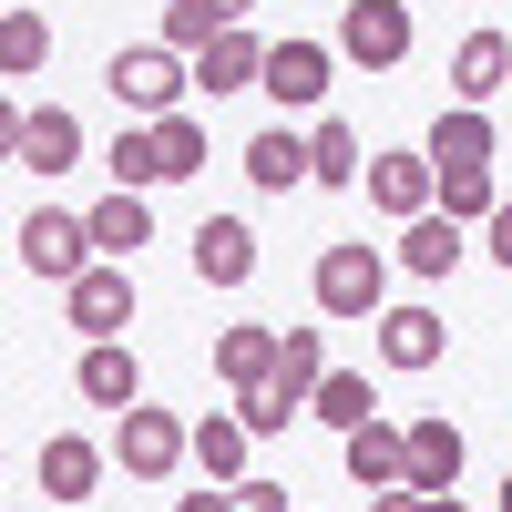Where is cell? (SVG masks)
<instances>
[{
    "label": "cell",
    "mask_w": 512,
    "mask_h": 512,
    "mask_svg": "<svg viewBox=\"0 0 512 512\" xmlns=\"http://www.w3.org/2000/svg\"><path fill=\"white\" fill-rule=\"evenodd\" d=\"M103 82H113V103L134 113V123H164V113H185L195 62L175 52V41H134V52H113V62H103Z\"/></svg>",
    "instance_id": "obj_1"
},
{
    "label": "cell",
    "mask_w": 512,
    "mask_h": 512,
    "mask_svg": "<svg viewBox=\"0 0 512 512\" xmlns=\"http://www.w3.org/2000/svg\"><path fill=\"white\" fill-rule=\"evenodd\" d=\"M113 461H123L134 482H175L185 461H195V420H185V410H154V400H134V410L113 420Z\"/></svg>",
    "instance_id": "obj_2"
},
{
    "label": "cell",
    "mask_w": 512,
    "mask_h": 512,
    "mask_svg": "<svg viewBox=\"0 0 512 512\" xmlns=\"http://www.w3.org/2000/svg\"><path fill=\"white\" fill-rule=\"evenodd\" d=\"M318 318H379L390 308V256H379L369 236H349V246H318Z\"/></svg>",
    "instance_id": "obj_3"
},
{
    "label": "cell",
    "mask_w": 512,
    "mask_h": 512,
    "mask_svg": "<svg viewBox=\"0 0 512 512\" xmlns=\"http://www.w3.org/2000/svg\"><path fill=\"white\" fill-rule=\"evenodd\" d=\"M11 256H21V267L31 277H52V287H72L82 267H93V216H62V205H31V216H21V236H11Z\"/></svg>",
    "instance_id": "obj_4"
},
{
    "label": "cell",
    "mask_w": 512,
    "mask_h": 512,
    "mask_svg": "<svg viewBox=\"0 0 512 512\" xmlns=\"http://www.w3.org/2000/svg\"><path fill=\"white\" fill-rule=\"evenodd\" d=\"M410 0H338V52H349L359 72H400L410 62Z\"/></svg>",
    "instance_id": "obj_5"
},
{
    "label": "cell",
    "mask_w": 512,
    "mask_h": 512,
    "mask_svg": "<svg viewBox=\"0 0 512 512\" xmlns=\"http://www.w3.org/2000/svg\"><path fill=\"white\" fill-rule=\"evenodd\" d=\"M62 308H72L82 338H123L134 328V267H123V256H93V267L62 287Z\"/></svg>",
    "instance_id": "obj_6"
},
{
    "label": "cell",
    "mask_w": 512,
    "mask_h": 512,
    "mask_svg": "<svg viewBox=\"0 0 512 512\" xmlns=\"http://www.w3.org/2000/svg\"><path fill=\"white\" fill-rule=\"evenodd\" d=\"M0 144H11V164H31V175H72L82 164V123L62 113V103H41V113H0Z\"/></svg>",
    "instance_id": "obj_7"
},
{
    "label": "cell",
    "mask_w": 512,
    "mask_h": 512,
    "mask_svg": "<svg viewBox=\"0 0 512 512\" xmlns=\"http://www.w3.org/2000/svg\"><path fill=\"white\" fill-rule=\"evenodd\" d=\"M328 72H338L328 41H267V82H256V93H267L277 113H318L328 103Z\"/></svg>",
    "instance_id": "obj_8"
},
{
    "label": "cell",
    "mask_w": 512,
    "mask_h": 512,
    "mask_svg": "<svg viewBox=\"0 0 512 512\" xmlns=\"http://www.w3.org/2000/svg\"><path fill=\"white\" fill-rule=\"evenodd\" d=\"M369 205H379V216H431V205H441V164L431 154H369Z\"/></svg>",
    "instance_id": "obj_9"
},
{
    "label": "cell",
    "mask_w": 512,
    "mask_h": 512,
    "mask_svg": "<svg viewBox=\"0 0 512 512\" xmlns=\"http://www.w3.org/2000/svg\"><path fill=\"white\" fill-rule=\"evenodd\" d=\"M72 390L93 400V410H134V400H144V359L123 349V338H82V359H72Z\"/></svg>",
    "instance_id": "obj_10"
},
{
    "label": "cell",
    "mask_w": 512,
    "mask_h": 512,
    "mask_svg": "<svg viewBox=\"0 0 512 512\" xmlns=\"http://www.w3.org/2000/svg\"><path fill=\"white\" fill-rule=\"evenodd\" d=\"M338 451H349V482L359 492H400L410 482V420H390V410H379L369 431H349Z\"/></svg>",
    "instance_id": "obj_11"
},
{
    "label": "cell",
    "mask_w": 512,
    "mask_h": 512,
    "mask_svg": "<svg viewBox=\"0 0 512 512\" xmlns=\"http://www.w3.org/2000/svg\"><path fill=\"white\" fill-rule=\"evenodd\" d=\"M185 256H195L205 287H246V277H256V226H246V216H205V226L185 236Z\"/></svg>",
    "instance_id": "obj_12"
},
{
    "label": "cell",
    "mask_w": 512,
    "mask_h": 512,
    "mask_svg": "<svg viewBox=\"0 0 512 512\" xmlns=\"http://www.w3.org/2000/svg\"><path fill=\"white\" fill-rule=\"evenodd\" d=\"M256 82H267V41H256L246 21L216 31V41L195 52V93H205V103H216V93H256Z\"/></svg>",
    "instance_id": "obj_13"
},
{
    "label": "cell",
    "mask_w": 512,
    "mask_h": 512,
    "mask_svg": "<svg viewBox=\"0 0 512 512\" xmlns=\"http://www.w3.org/2000/svg\"><path fill=\"white\" fill-rule=\"evenodd\" d=\"M103 441H82V431H52V441H41V461H31V472H41V502H93V482H103Z\"/></svg>",
    "instance_id": "obj_14"
},
{
    "label": "cell",
    "mask_w": 512,
    "mask_h": 512,
    "mask_svg": "<svg viewBox=\"0 0 512 512\" xmlns=\"http://www.w3.org/2000/svg\"><path fill=\"white\" fill-rule=\"evenodd\" d=\"M379 328V359H390V369H441V349H451V328H441V308H379L369 318Z\"/></svg>",
    "instance_id": "obj_15"
},
{
    "label": "cell",
    "mask_w": 512,
    "mask_h": 512,
    "mask_svg": "<svg viewBox=\"0 0 512 512\" xmlns=\"http://www.w3.org/2000/svg\"><path fill=\"white\" fill-rule=\"evenodd\" d=\"M318 379H328V328H287L277 338V369H267V400L277 410H308Z\"/></svg>",
    "instance_id": "obj_16"
},
{
    "label": "cell",
    "mask_w": 512,
    "mask_h": 512,
    "mask_svg": "<svg viewBox=\"0 0 512 512\" xmlns=\"http://www.w3.org/2000/svg\"><path fill=\"white\" fill-rule=\"evenodd\" d=\"M512 93V41L502 31H461V52H451V103H492Z\"/></svg>",
    "instance_id": "obj_17"
},
{
    "label": "cell",
    "mask_w": 512,
    "mask_h": 512,
    "mask_svg": "<svg viewBox=\"0 0 512 512\" xmlns=\"http://www.w3.org/2000/svg\"><path fill=\"white\" fill-rule=\"evenodd\" d=\"M277 338H287V328H267V318H236V328H216V379H226V390H267Z\"/></svg>",
    "instance_id": "obj_18"
},
{
    "label": "cell",
    "mask_w": 512,
    "mask_h": 512,
    "mask_svg": "<svg viewBox=\"0 0 512 512\" xmlns=\"http://www.w3.org/2000/svg\"><path fill=\"white\" fill-rule=\"evenodd\" d=\"M441 164V175H461V164H492V113L482 103H441V123H431V144H420Z\"/></svg>",
    "instance_id": "obj_19"
},
{
    "label": "cell",
    "mask_w": 512,
    "mask_h": 512,
    "mask_svg": "<svg viewBox=\"0 0 512 512\" xmlns=\"http://www.w3.org/2000/svg\"><path fill=\"white\" fill-rule=\"evenodd\" d=\"M400 267H410L420 287H441V277L461 267V216H441V205H431V216H410V226H400Z\"/></svg>",
    "instance_id": "obj_20"
},
{
    "label": "cell",
    "mask_w": 512,
    "mask_h": 512,
    "mask_svg": "<svg viewBox=\"0 0 512 512\" xmlns=\"http://www.w3.org/2000/svg\"><path fill=\"white\" fill-rule=\"evenodd\" d=\"M246 185H256V195H287V185H308V134H297V123H267V134L246 144Z\"/></svg>",
    "instance_id": "obj_21"
},
{
    "label": "cell",
    "mask_w": 512,
    "mask_h": 512,
    "mask_svg": "<svg viewBox=\"0 0 512 512\" xmlns=\"http://www.w3.org/2000/svg\"><path fill=\"white\" fill-rule=\"evenodd\" d=\"M246 451H256L246 410H205V420H195V472H205V482H246Z\"/></svg>",
    "instance_id": "obj_22"
},
{
    "label": "cell",
    "mask_w": 512,
    "mask_h": 512,
    "mask_svg": "<svg viewBox=\"0 0 512 512\" xmlns=\"http://www.w3.org/2000/svg\"><path fill=\"white\" fill-rule=\"evenodd\" d=\"M451 482H461V431L441 410H420L410 420V492H451Z\"/></svg>",
    "instance_id": "obj_23"
},
{
    "label": "cell",
    "mask_w": 512,
    "mask_h": 512,
    "mask_svg": "<svg viewBox=\"0 0 512 512\" xmlns=\"http://www.w3.org/2000/svg\"><path fill=\"white\" fill-rule=\"evenodd\" d=\"M246 11H256V0H164V31H154V41H175V52L195 62L205 41H216V31H236Z\"/></svg>",
    "instance_id": "obj_24"
},
{
    "label": "cell",
    "mask_w": 512,
    "mask_h": 512,
    "mask_svg": "<svg viewBox=\"0 0 512 512\" xmlns=\"http://www.w3.org/2000/svg\"><path fill=\"white\" fill-rule=\"evenodd\" d=\"M308 185H369V154H359V134L338 113L308 123Z\"/></svg>",
    "instance_id": "obj_25"
},
{
    "label": "cell",
    "mask_w": 512,
    "mask_h": 512,
    "mask_svg": "<svg viewBox=\"0 0 512 512\" xmlns=\"http://www.w3.org/2000/svg\"><path fill=\"white\" fill-rule=\"evenodd\" d=\"M93 246H103V256H123V267H134V246H154V205H144L134 185H113V195L93 205Z\"/></svg>",
    "instance_id": "obj_26"
},
{
    "label": "cell",
    "mask_w": 512,
    "mask_h": 512,
    "mask_svg": "<svg viewBox=\"0 0 512 512\" xmlns=\"http://www.w3.org/2000/svg\"><path fill=\"white\" fill-rule=\"evenodd\" d=\"M103 175H113V185H134V195H154V185H175V164H164L154 123H123V134H113V154H103Z\"/></svg>",
    "instance_id": "obj_27"
},
{
    "label": "cell",
    "mask_w": 512,
    "mask_h": 512,
    "mask_svg": "<svg viewBox=\"0 0 512 512\" xmlns=\"http://www.w3.org/2000/svg\"><path fill=\"white\" fill-rule=\"evenodd\" d=\"M41 62H52V21H41L31 0H11V11H0V82H31Z\"/></svg>",
    "instance_id": "obj_28"
},
{
    "label": "cell",
    "mask_w": 512,
    "mask_h": 512,
    "mask_svg": "<svg viewBox=\"0 0 512 512\" xmlns=\"http://www.w3.org/2000/svg\"><path fill=\"white\" fill-rule=\"evenodd\" d=\"M308 410L328 420V431H338V441H349V431H369V420H379V390H369V379H359V369H328Z\"/></svg>",
    "instance_id": "obj_29"
},
{
    "label": "cell",
    "mask_w": 512,
    "mask_h": 512,
    "mask_svg": "<svg viewBox=\"0 0 512 512\" xmlns=\"http://www.w3.org/2000/svg\"><path fill=\"white\" fill-rule=\"evenodd\" d=\"M492 205H502L492 164H461V175H441V216H461V226H492Z\"/></svg>",
    "instance_id": "obj_30"
},
{
    "label": "cell",
    "mask_w": 512,
    "mask_h": 512,
    "mask_svg": "<svg viewBox=\"0 0 512 512\" xmlns=\"http://www.w3.org/2000/svg\"><path fill=\"white\" fill-rule=\"evenodd\" d=\"M154 144H164V164H175V175H205V123H195V113H164Z\"/></svg>",
    "instance_id": "obj_31"
},
{
    "label": "cell",
    "mask_w": 512,
    "mask_h": 512,
    "mask_svg": "<svg viewBox=\"0 0 512 512\" xmlns=\"http://www.w3.org/2000/svg\"><path fill=\"white\" fill-rule=\"evenodd\" d=\"M236 410H246V431H256V441H277V431H287V420H297V410H277L267 390H236Z\"/></svg>",
    "instance_id": "obj_32"
},
{
    "label": "cell",
    "mask_w": 512,
    "mask_h": 512,
    "mask_svg": "<svg viewBox=\"0 0 512 512\" xmlns=\"http://www.w3.org/2000/svg\"><path fill=\"white\" fill-rule=\"evenodd\" d=\"M175 512H246L236 482H205V492H175Z\"/></svg>",
    "instance_id": "obj_33"
},
{
    "label": "cell",
    "mask_w": 512,
    "mask_h": 512,
    "mask_svg": "<svg viewBox=\"0 0 512 512\" xmlns=\"http://www.w3.org/2000/svg\"><path fill=\"white\" fill-rule=\"evenodd\" d=\"M482 236H492V267H512V195L492 205V226H482Z\"/></svg>",
    "instance_id": "obj_34"
},
{
    "label": "cell",
    "mask_w": 512,
    "mask_h": 512,
    "mask_svg": "<svg viewBox=\"0 0 512 512\" xmlns=\"http://www.w3.org/2000/svg\"><path fill=\"white\" fill-rule=\"evenodd\" d=\"M236 502L246 512H287V482H236Z\"/></svg>",
    "instance_id": "obj_35"
},
{
    "label": "cell",
    "mask_w": 512,
    "mask_h": 512,
    "mask_svg": "<svg viewBox=\"0 0 512 512\" xmlns=\"http://www.w3.org/2000/svg\"><path fill=\"white\" fill-rule=\"evenodd\" d=\"M369 512H431V492H410V482H400V492H369Z\"/></svg>",
    "instance_id": "obj_36"
},
{
    "label": "cell",
    "mask_w": 512,
    "mask_h": 512,
    "mask_svg": "<svg viewBox=\"0 0 512 512\" xmlns=\"http://www.w3.org/2000/svg\"><path fill=\"white\" fill-rule=\"evenodd\" d=\"M431 512H472V502H461V492H431Z\"/></svg>",
    "instance_id": "obj_37"
},
{
    "label": "cell",
    "mask_w": 512,
    "mask_h": 512,
    "mask_svg": "<svg viewBox=\"0 0 512 512\" xmlns=\"http://www.w3.org/2000/svg\"><path fill=\"white\" fill-rule=\"evenodd\" d=\"M502 512H512V482H502Z\"/></svg>",
    "instance_id": "obj_38"
}]
</instances>
